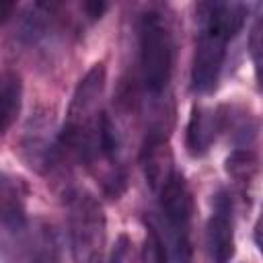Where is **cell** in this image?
Wrapping results in <instances>:
<instances>
[{"mask_svg":"<svg viewBox=\"0 0 263 263\" xmlns=\"http://www.w3.org/2000/svg\"><path fill=\"white\" fill-rule=\"evenodd\" d=\"M66 210L74 263H103L107 220L97 197L84 189H72L66 197Z\"/></svg>","mask_w":263,"mask_h":263,"instance_id":"1","label":"cell"},{"mask_svg":"<svg viewBox=\"0 0 263 263\" xmlns=\"http://www.w3.org/2000/svg\"><path fill=\"white\" fill-rule=\"evenodd\" d=\"M173 33L166 18L150 10L140 21V72L146 92L152 97L162 95L173 74Z\"/></svg>","mask_w":263,"mask_h":263,"instance_id":"2","label":"cell"},{"mask_svg":"<svg viewBox=\"0 0 263 263\" xmlns=\"http://www.w3.org/2000/svg\"><path fill=\"white\" fill-rule=\"evenodd\" d=\"M105 82H107V72L103 64H95L78 80L70 107H68L66 125L58 136L64 146L78 144L97 125L101 117L99 107H101V99L105 92Z\"/></svg>","mask_w":263,"mask_h":263,"instance_id":"3","label":"cell"},{"mask_svg":"<svg viewBox=\"0 0 263 263\" xmlns=\"http://www.w3.org/2000/svg\"><path fill=\"white\" fill-rule=\"evenodd\" d=\"M158 205L166 222L175 263H189L191 261L189 228H191L193 199L185 179L179 173H175V177L158 191Z\"/></svg>","mask_w":263,"mask_h":263,"instance_id":"4","label":"cell"},{"mask_svg":"<svg viewBox=\"0 0 263 263\" xmlns=\"http://www.w3.org/2000/svg\"><path fill=\"white\" fill-rule=\"evenodd\" d=\"M226 43L228 41L218 33L199 29L195 51H193V64H191V88L195 92L203 95L214 90L224 66Z\"/></svg>","mask_w":263,"mask_h":263,"instance_id":"5","label":"cell"},{"mask_svg":"<svg viewBox=\"0 0 263 263\" xmlns=\"http://www.w3.org/2000/svg\"><path fill=\"white\" fill-rule=\"evenodd\" d=\"M8 263H60V240L51 224L37 222L14 245L4 247Z\"/></svg>","mask_w":263,"mask_h":263,"instance_id":"6","label":"cell"},{"mask_svg":"<svg viewBox=\"0 0 263 263\" xmlns=\"http://www.w3.org/2000/svg\"><path fill=\"white\" fill-rule=\"evenodd\" d=\"M205 249L212 263H230L234 257L232 205L224 191H220L214 199V212L205 226Z\"/></svg>","mask_w":263,"mask_h":263,"instance_id":"7","label":"cell"},{"mask_svg":"<svg viewBox=\"0 0 263 263\" xmlns=\"http://www.w3.org/2000/svg\"><path fill=\"white\" fill-rule=\"evenodd\" d=\"M140 158H142V168H144L146 183L150 185V189L154 193H158L175 177L173 150H171L168 140L162 134V129L148 132Z\"/></svg>","mask_w":263,"mask_h":263,"instance_id":"8","label":"cell"},{"mask_svg":"<svg viewBox=\"0 0 263 263\" xmlns=\"http://www.w3.org/2000/svg\"><path fill=\"white\" fill-rule=\"evenodd\" d=\"M199 29H208L230 41L238 35L247 18V6L240 2H201L197 4Z\"/></svg>","mask_w":263,"mask_h":263,"instance_id":"9","label":"cell"},{"mask_svg":"<svg viewBox=\"0 0 263 263\" xmlns=\"http://www.w3.org/2000/svg\"><path fill=\"white\" fill-rule=\"evenodd\" d=\"M31 127H27L25 140H23V154L31 168L43 173L51 168L53 160L58 158V138L47 136L51 132V119H31Z\"/></svg>","mask_w":263,"mask_h":263,"instance_id":"10","label":"cell"},{"mask_svg":"<svg viewBox=\"0 0 263 263\" xmlns=\"http://www.w3.org/2000/svg\"><path fill=\"white\" fill-rule=\"evenodd\" d=\"M222 129V117L220 111H212L208 107L195 105L191 109L189 115V123H187V152L195 158L203 156L212 142L216 140V134Z\"/></svg>","mask_w":263,"mask_h":263,"instance_id":"11","label":"cell"},{"mask_svg":"<svg viewBox=\"0 0 263 263\" xmlns=\"http://www.w3.org/2000/svg\"><path fill=\"white\" fill-rule=\"evenodd\" d=\"M58 10V4L53 2H35L33 6L27 8V12L21 18L18 25V37L25 43H37L47 35V29L51 27L53 12Z\"/></svg>","mask_w":263,"mask_h":263,"instance_id":"12","label":"cell"},{"mask_svg":"<svg viewBox=\"0 0 263 263\" xmlns=\"http://www.w3.org/2000/svg\"><path fill=\"white\" fill-rule=\"evenodd\" d=\"M21 97L23 86L21 78L14 72H6L2 78V90H0V117H2V132H8L14 119L21 111Z\"/></svg>","mask_w":263,"mask_h":263,"instance_id":"13","label":"cell"},{"mask_svg":"<svg viewBox=\"0 0 263 263\" xmlns=\"http://www.w3.org/2000/svg\"><path fill=\"white\" fill-rule=\"evenodd\" d=\"M259 171V160L255 156V152L240 148L230 152V156L226 158V173L236 181V183H249Z\"/></svg>","mask_w":263,"mask_h":263,"instance_id":"14","label":"cell"},{"mask_svg":"<svg viewBox=\"0 0 263 263\" xmlns=\"http://www.w3.org/2000/svg\"><path fill=\"white\" fill-rule=\"evenodd\" d=\"M220 117H222V129H230L228 134L234 138L236 144H249L253 138H255V121L251 115H247L245 111H236V109H228V113H222L220 111Z\"/></svg>","mask_w":263,"mask_h":263,"instance_id":"15","label":"cell"},{"mask_svg":"<svg viewBox=\"0 0 263 263\" xmlns=\"http://www.w3.org/2000/svg\"><path fill=\"white\" fill-rule=\"evenodd\" d=\"M249 49H251V60L255 68V76L259 86L263 88V16H259L251 29L249 37Z\"/></svg>","mask_w":263,"mask_h":263,"instance_id":"16","label":"cell"},{"mask_svg":"<svg viewBox=\"0 0 263 263\" xmlns=\"http://www.w3.org/2000/svg\"><path fill=\"white\" fill-rule=\"evenodd\" d=\"M127 249H129V240L127 236H119L107 263H127Z\"/></svg>","mask_w":263,"mask_h":263,"instance_id":"17","label":"cell"},{"mask_svg":"<svg viewBox=\"0 0 263 263\" xmlns=\"http://www.w3.org/2000/svg\"><path fill=\"white\" fill-rule=\"evenodd\" d=\"M82 8H84V12H86V16H88L90 21H97V18H101V14L107 10V4H105V2H84Z\"/></svg>","mask_w":263,"mask_h":263,"instance_id":"18","label":"cell"},{"mask_svg":"<svg viewBox=\"0 0 263 263\" xmlns=\"http://www.w3.org/2000/svg\"><path fill=\"white\" fill-rule=\"evenodd\" d=\"M14 8H16V4H12V2H6V4H2V21H8Z\"/></svg>","mask_w":263,"mask_h":263,"instance_id":"19","label":"cell"}]
</instances>
